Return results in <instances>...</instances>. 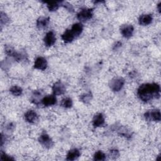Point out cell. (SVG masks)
I'll list each match as a JSON object with an SVG mask.
<instances>
[{
  "label": "cell",
  "mask_w": 161,
  "mask_h": 161,
  "mask_svg": "<svg viewBox=\"0 0 161 161\" xmlns=\"http://www.w3.org/2000/svg\"><path fill=\"white\" fill-rule=\"evenodd\" d=\"M134 28L131 25H123L120 28V31L122 35L126 38H130L133 33Z\"/></svg>",
  "instance_id": "obj_6"
},
{
  "label": "cell",
  "mask_w": 161,
  "mask_h": 161,
  "mask_svg": "<svg viewBox=\"0 0 161 161\" xmlns=\"http://www.w3.org/2000/svg\"><path fill=\"white\" fill-rule=\"evenodd\" d=\"M41 95H42V94L40 92H39L38 91H35L32 95V97H31L32 101L35 104H38V103L39 102V100H40V97H41Z\"/></svg>",
  "instance_id": "obj_23"
},
{
  "label": "cell",
  "mask_w": 161,
  "mask_h": 161,
  "mask_svg": "<svg viewBox=\"0 0 161 161\" xmlns=\"http://www.w3.org/2000/svg\"><path fill=\"white\" fill-rule=\"evenodd\" d=\"M92 96L91 92H89L87 93H86V94H84L81 95L80 97V100L82 102L87 104V103H89L91 101V100L92 99Z\"/></svg>",
  "instance_id": "obj_21"
},
{
  "label": "cell",
  "mask_w": 161,
  "mask_h": 161,
  "mask_svg": "<svg viewBox=\"0 0 161 161\" xmlns=\"http://www.w3.org/2000/svg\"><path fill=\"white\" fill-rule=\"evenodd\" d=\"M57 103V99L55 95H48L45 96L42 99V103L45 106H50L54 105Z\"/></svg>",
  "instance_id": "obj_12"
},
{
  "label": "cell",
  "mask_w": 161,
  "mask_h": 161,
  "mask_svg": "<svg viewBox=\"0 0 161 161\" xmlns=\"http://www.w3.org/2000/svg\"><path fill=\"white\" fill-rule=\"evenodd\" d=\"M104 124V117L102 113L96 114L92 119V125L94 128L99 127Z\"/></svg>",
  "instance_id": "obj_11"
},
{
  "label": "cell",
  "mask_w": 161,
  "mask_h": 161,
  "mask_svg": "<svg viewBox=\"0 0 161 161\" xmlns=\"http://www.w3.org/2000/svg\"><path fill=\"white\" fill-rule=\"evenodd\" d=\"M45 3L47 4V8L50 11H56L60 5V2H45Z\"/></svg>",
  "instance_id": "obj_20"
},
{
  "label": "cell",
  "mask_w": 161,
  "mask_h": 161,
  "mask_svg": "<svg viewBox=\"0 0 161 161\" xmlns=\"http://www.w3.org/2000/svg\"><path fill=\"white\" fill-rule=\"evenodd\" d=\"M158 11L159 13H160V3L158 4Z\"/></svg>",
  "instance_id": "obj_29"
},
{
  "label": "cell",
  "mask_w": 161,
  "mask_h": 161,
  "mask_svg": "<svg viewBox=\"0 0 161 161\" xmlns=\"http://www.w3.org/2000/svg\"><path fill=\"white\" fill-rule=\"evenodd\" d=\"M38 142L42 146L47 148H51L53 145V140L49 135L46 133H43L38 138Z\"/></svg>",
  "instance_id": "obj_5"
},
{
  "label": "cell",
  "mask_w": 161,
  "mask_h": 161,
  "mask_svg": "<svg viewBox=\"0 0 161 161\" xmlns=\"http://www.w3.org/2000/svg\"><path fill=\"white\" fill-rule=\"evenodd\" d=\"M75 36L72 32L71 30H67L62 35V38L65 43H70L73 41Z\"/></svg>",
  "instance_id": "obj_16"
},
{
  "label": "cell",
  "mask_w": 161,
  "mask_h": 161,
  "mask_svg": "<svg viewBox=\"0 0 161 161\" xmlns=\"http://www.w3.org/2000/svg\"><path fill=\"white\" fill-rule=\"evenodd\" d=\"M72 32L73 33L74 35L75 36V37L78 36L79 35H80L81 34V33L82 32L83 30V26L81 23H75L72 25V28L70 29Z\"/></svg>",
  "instance_id": "obj_17"
},
{
  "label": "cell",
  "mask_w": 161,
  "mask_h": 161,
  "mask_svg": "<svg viewBox=\"0 0 161 161\" xmlns=\"http://www.w3.org/2000/svg\"><path fill=\"white\" fill-rule=\"evenodd\" d=\"M125 84V80L122 77L113 78L109 82V87L114 92L119 91Z\"/></svg>",
  "instance_id": "obj_2"
},
{
  "label": "cell",
  "mask_w": 161,
  "mask_h": 161,
  "mask_svg": "<svg viewBox=\"0 0 161 161\" xmlns=\"http://www.w3.org/2000/svg\"><path fill=\"white\" fill-rule=\"evenodd\" d=\"M9 19L8 16L3 12H1V25H6L9 21Z\"/></svg>",
  "instance_id": "obj_24"
},
{
  "label": "cell",
  "mask_w": 161,
  "mask_h": 161,
  "mask_svg": "<svg viewBox=\"0 0 161 161\" xmlns=\"http://www.w3.org/2000/svg\"><path fill=\"white\" fill-rule=\"evenodd\" d=\"M55 41H56V38H55V34L52 31H48L46 34L43 39L44 43L47 47H51L53 45L54 43H55Z\"/></svg>",
  "instance_id": "obj_9"
},
{
  "label": "cell",
  "mask_w": 161,
  "mask_h": 161,
  "mask_svg": "<svg viewBox=\"0 0 161 161\" xmlns=\"http://www.w3.org/2000/svg\"><path fill=\"white\" fill-rule=\"evenodd\" d=\"M160 86L156 83H147L142 84L138 89L137 96L144 102H148L153 98L160 97Z\"/></svg>",
  "instance_id": "obj_1"
},
{
  "label": "cell",
  "mask_w": 161,
  "mask_h": 161,
  "mask_svg": "<svg viewBox=\"0 0 161 161\" xmlns=\"http://www.w3.org/2000/svg\"><path fill=\"white\" fill-rule=\"evenodd\" d=\"M93 16V9L84 8L81 9L77 15V18L80 21H86L92 18Z\"/></svg>",
  "instance_id": "obj_3"
},
{
  "label": "cell",
  "mask_w": 161,
  "mask_h": 161,
  "mask_svg": "<svg viewBox=\"0 0 161 161\" xmlns=\"http://www.w3.org/2000/svg\"><path fill=\"white\" fill-rule=\"evenodd\" d=\"M105 158H106L105 154L101 151H97L94 155V160H97V161L104 160Z\"/></svg>",
  "instance_id": "obj_22"
},
{
  "label": "cell",
  "mask_w": 161,
  "mask_h": 161,
  "mask_svg": "<svg viewBox=\"0 0 161 161\" xmlns=\"http://www.w3.org/2000/svg\"><path fill=\"white\" fill-rule=\"evenodd\" d=\"M121 42H116V43L115 45H114L113 49H114V50H115V49L116 50L118 48L120 47H121Z\"/></svg>",
  "instance_id": "obj_28"
},
{
  "label": "cell",
  "mask_w": 161,
  "mask_h": 161,
  "mask_svg": "<svg viewBox=\"0 0 161 161\" xmlns=\"http://www.w3.org/2000/svg\"><path fill=\"white\" fill-rule=\"evenodd\" d=\"M60 4L64 6L67 10L70 11H73V8L71 4H70L69 3L67 2H60Z\"/></svg>",
  "instance_id": "obj_27"
},
{
  "label": "cell",
  "mask_w": 161,
  "mask_h": 161,
  "mask_svg": "<svg viewBox=\"0 0 161 161\" xmlns=\"http://www.w3.org/2000/svg\"><path fill=\"white\" fill-rule=\"evenodd\" d=\"M72 101L70 97H65L61 101L60 105L65 108H70L72 106Z\"/></svg>",
  "instance_id": "obj_19"
},
{
  "label": "cell",
  "mask_w": 161,
  "mask_h": 161,
  "mask_svg": "<svg viewBox=\"0 0 161 161\" xmlns=\"http://www.w3.org/2000/svg\"><path fill=\"white\" fill-rule=\"evenodd\" d=\"M147 121H160V112L159 109H152L147 111L144 114Z\"/></svg>",
  "instance_id": "obj_4"
},
{
  "label": "cell",
  "mask_w": 161,
  "mask_h": 161,
  "mask_svg": "<svg viewBox=\"0 0 161 161\" xmlns=\"http://www.w3.org/2000/svg\"><path fill=\"white\" fill-rule=\"evenodd\" d=\"M52 91L53 95H61L65 93V87L63 83L60 81L56 82L52 86Z\"/></svg>",
  "instance_id": "obj_7"
},
{
  "label": "cell",
  "mask_w": 161,
  "mask_h": 161,
  "mask_svg": "<svg viewBox=\"0 0 161 161\" xmlns=\"http://www.w3.org/2000/svg\"><path fill=\"white\" fill-rule=\"evenodd\" d=\"M0 158L2 160H14V158H13L12 157H10L9 155H8L7 154H6L4 152H1V155H0Z\"/></svg>",
  "instance_id": "obj_25"
},
{
  "label": "cell",
  "mask_w": 161,
  "mask_h": 161,
  "mask_svg": "<svg viewBox=\"0 0 161 161\" xmlns=\"http://www.w3.org/2000/svg\"><path fill=\"white\" fill-rule=\"evenodd\" d=\"M80 155V153L79 150L77 148H73L69 151L66 160H74L79 158Z\"/></svg>",
  "instance_id": "obj_14"
},
{
  "label": "cell",
  "mask_w": 161,
  "mask_h": 161,
  "mask_svg": "<svg viewBox=\"0 0 161 161\" xmlns=\"http://www.w3.org/2000/svg\"><path fill=\"white\" fill-rule=\"evenodd\" d=\"M47 67V62L45 58L42 57H38L35 59L34 62V67L35 69L43 70L46 69Z\"/></svg>",
  "instance_id": "obj_8"
},
{
  "label": "cell",
  "mask_w": 161,
  "mask_h": 161,
  "mask_svg": "<svg viewBox=\"0 0 161 161\" xmlns=\"http://www.w3.org/2000/svg\"><path fill=\"white\" fill-rule=\"evenodd\" d=\"M9 91L13 95L16 96H21L23 92L22 89L20 87L17 86H14L11 87L9 89Z\"/></svg>",
  "instance_id": "obj_18"
},
{
  "label": "cell",
  "mask_w": 161,
  "mask_h": 161,
  "mask_svg": "<svg viewBox=\"0 0 161 161\" xmlns=\"http://www.w3.org/2000/svg\"><path fill=\"white\" fill-rule=\"evenodd\" d=\"M25 119L26 121L30 123H35L38 119V116L33 110H29L25 114Z\"/></svg>",
  "instance_id": "obj_10"
},
{
  "label": "cell",
  "mask_w": 161,
  "mask_h": 161,
  "mask_svg": "<svg viewBox=\"0 0 161 161\" xmlns=\"http://www.w3.org/2000/svg\"><path fill=\"white\" fill-rule=\"evenodd\" d=\"M119 152L118 150H116V149H114V150H111L109 151V156H110V158L111 157L112 158H116L117 157H119Z\"/></svg>",
  "instance_id": "obj_26"
},
{
  "label": "cell",
  "mask_w": 161,
  "mask_h": 161,
  "mask_svg": "<svg viewBox=\"0 0 161 161\" xmlns=\"http://www.w3.org/2000/svg\"><path fill=\"white\" fill-rule=\"evenodd\" d=\"M153 18L152 14H143L140 16L138 19L139 24L143 26H146L150 24L152 21Z\"/></svg>",
  "instance_id": "obj_13"
},
{
  "label": "cell",
  "mask_w": 161,
  "mask_h": 161,
  "mask_svg": "<svg viewBox=\"0 0 161 161\" xmlns=\"http://www.w3.org/2000/svg\"><path fill=\"white\" fill-rule=\"evenodd\" d=\"M50 18L48 17H40L36 21V26L39 29L46 28L49 23Z\"/></svg>",
  "instance_id": "obj_15"
}]
</instances>
